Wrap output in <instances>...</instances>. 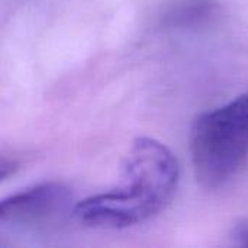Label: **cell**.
I'll return each mask as SVG.
<instances>
[{
	"mask_svg": "<svg viewBox=\"0 0 248 248\" xmlns=\"http://www.w3.org/2000/svg\"><path fill=\"white\" fill-rule=\"evenodd\" d=\"M231 240L237 246L248 247V219H243L232 227Z\"/></svg>",
	"mask_w": 248,
	"mask_h": 248,
	"instance_id": "obj_4",
	"label": "cell"
},
{
	"mask_svg": "<svg viewBox=\"0 0 248 248\" xmlns=\"http://www.w3.org/2000/svg\"><path fill=\"white\" fill-rule=\"evenodd\" d=\"M70 190L61 183L48 182L17 192L0 205L1 224H38L54 218L65 209Z\"/></svg>",
	"mask_w": 248,
	"mask_h": 248,
	"instance_id": "obj_3",
	"label": "cell"
},
{
	"mask_svg": "<svg viewBox=\"0 0 248 248\" xmlns=\"http://www.w3.org/2000/svg\"><path fill=\"white\" fill-rule=\"evenodd\" d=\"M189 142L201 186L218 189L231 180L248 158V92L196 116Z\"/></svg>",
	"mask_w": 248,
	"mask_h": 248,
	"instance_id": "obj_2",
	"label": "cell"
},
{
	"mask_svg": "<svg viewBox=\"0 0 248 248\" xmlns=\"http://www.w3.org/2000/svg\"><path fill=\"white\" fill-rule=\"evenodd\" d=\"M180 179L176 155L163 142L137 138L122 164L121 183L78 202L74 215L97 228H128L160 214L173 199Z\"/></svg>",
	"mask_w": 248,
	"mask_h": 248,
	"instance_id": "obj_1",
	"label": "cell"
}]
</instances>
